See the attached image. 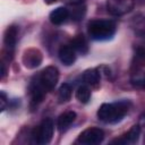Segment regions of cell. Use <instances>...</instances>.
<instances>
[{"label": "cell", "instance_id": "17", "mask_svg": "<svg viewBox=\"0 0 145 145\" xmlns=\"http://www.w3.org/2000/svg\"><path fill=\"white\" fill-rule=\"evenodd\" d=\"M131 84L135 87H144L145 86V72L144 71H135L131 76Z\"/></svg>", "mask_w": 145, "mask_h": 145}, {"label": "cell", "instance_id": "22", "mask_svg": "<svg viewBox=\"0 0 145 145\" xmlns=\"http://www.w3.org/2000/svg\"><path fill=\"white\" fill-rule=\"evenodd\" d=\"M45 1V3H48V5H51V3H54L57 0H44Z\"/></svg>", "mask_w": 145, "mask_h": 145}, {"label": "cell", "instance_id": "2", "mask_svg": "<svg viewBox=\"0 0 145 145\" xmlns=\"http://www.w3.org/2000/svg\"><path fill=\"white\" fill-rule=\"evenodd\" d=\"M117 29L116 23L110 19H94L88 24V35L95 41H106L112 39Z\"/></svg>", "mask_w": 145, "mask_h": 145}, {"label": "cell", "instance_id": "16", "mask_svg": "<svg viewBox=\"0 0 145 145\" xmlns=\"http://www.w3.org/2000/svg\"><path fill=\"white\" fill-rule=\"evenodd\" d=\"M76 99L80 103H87L91 100V89L86 85H80L76 91Z\"/></svg>", "mask_w": 145, "mask_h": 145}, {"label": "cell", "instance_id": "3", "mask_svg": "<svg viewBox=\"0 0 145 145\" xmlns=\"http://www.w3.org/2000/svg\"><path fill=\"white\" fill-rule=\"evenodd\" d=\"M53 130H54L53 121L50 118H48V119H44L41 122V125L34 130L33 136L37 144L45 145L51 142L53 136Z\"/></svg>", "mask_w": 145, "mask_h": 145}, {"label": "cell", "instance_id": "13", "mask_svg": "<svg viewBox=\"0 0 145 145\" xmlns=\"http://www.w3.org/2000/svg\"><path fill=\"white\" fill-rule=\"evenodd\" d=\"M83 78H84V82L87 85H91L93 87H97L99 84H100V78H101L100 70L99 69H94V68L87 69V70L84 71Z\"/></svg>", "mask_w": 145, "mask_h": 145}, {"label": "cell", "instance_id": "18", "mask_svg": "<svg viewBox=\"0 0 145 145\" xmlns=\"http://www.w3.org/2000/svg\"><path fill=\"white\" fill-rule=\"evenodd\" d=\"M75 6L76 8L72 9V11L69 12V15H71V18L74 20H80L85 15V7H82L80 5H75Z\"/></svg>", "mask_w": 145, "mask_h": 145}, {"label": "cell", "instance_id": "19", "mask_svg": "<svg viewBox=\"0 0 145 145\" xmlns=\"http://www.w3.org/2000/svg\"><path fill=\"white\" fill-rule=\"evenodd\" d=\"M0 101H1V111H3L6 109V105H7V96H6L5 92H1V99H0Z\"/></svg>", "mask_w": 145, "mask_h": 145}, {"label": "cell", "instance_id": "20", "mask_svg": "<svg viewBox=\"0 0 145 145\" xmlns=\"http://www.w3.org/2000/svg\"><path fill=\"white\" fill-rule=\"evenodd\" d=\"M66 1L70 5H72V6H75V5H82V2L84 0H66Z\"/></svg>", "mask_w": 145, "mask_h": 145}, {"label": "cell", "instance_id": "1", "mask_svg": "<svg viewBox=\"0 0 145 145\" xmlns=\"http://www.w3.org/2000/svg\"><path fill=\"white\" fill-rule=\"evenodd\" d=\"M128 112V104L126 102L104 103L97 110V118L106 123H116L122 120Z\"/></svg>", "mask_w": 145, "mask_h": 145}, {"label": "cell", "instance_id": "10", "mask_svg": "<svg viewBox=\"0 0 145 145\" xmlns=\"http://www.w3.org/2000/svg\"><path fill=\"white\" fill-rule=\"evenodd\" d=\"M139 135H140V127L138 125H134L128 130V133H126L120 139H117L116 143H118V144H134L138 140Z\"/></svg>", "mask_w": 145, "mask_h": 145}, {"label": "cell", "instance_id": "15", "mask_svg": "<svg viewBox=\"0 0 145 145\" xmlns=\"http://www.w3.org/2000/svg\"><path fill=\"white\" fill-rule=\"evenodd\" d=\"M71 86L68 84V83H63L60 87H59V91H58V100L60 103H65V102H68L71 97Z\"/></svg>", "mask_w": 145, "mask_h": 145}, {"label": "cell", "instance_id": "11", "mask_svg": "<svg viewBox=\"0 0 145 145\" xmlns=\"http://www.w3.org/2000/svg\"><path fill=\"white\" fill-rule=\"evenodd\" d=\"M76 119V112L74 111H67L65 113H62L59 118H58V121H57V127L59 129V131H66L70 125L75 121Z\"/></svg>", "mask_w": 145, "mask_h": 145}, {"label": "cell", "instance_id": "14", "mask_svg": "<svg viewBox=\"0 0 145 145\" xmlns=\"http://www.w3.org/2000/svg\"><path fill=\"white\" fill-rule=\"evenodd\" d=\"M74 50L78 53H82V54H86L88 52V44H87V41L85 39L84 35L82 34H78L76 35L72 41H71V44H70Z\"/></svg>", "mask_w": 145, "mask_h": 145}, {"label": "cell", "instance_id": "4", "mask_svg": "<svg viewBox=\"0 0 145 145\" xmlns=\"http://www.w3.org/2000/svg\"><path fill=\"white\" fill-rule=\"evenodd\" d=\"M58 79H59V71L54 66H48L41 71V74L37 77L39 83L46 92H50L56 87Z\"/></svg>", "mask_w": 145, "mask_h": 145}, {"label": "cell", "instance_id": "8", "mask_svg": "<svg viewBox=\"0 0 145 145\" xmlns=\"http://www.w3.org/2000/svg\"><path fill=\"white\" fill-rule=\"evenodd\" d=\"M60 61L66 66H71L76 60V51L71 45H61L58 52Z\"/></svg>", "mask_w": 145, "mask_h": 145}, {"label": "cell", "instance_id": "21", "mask_svg": "<svg viewBox=\"0 0 145 145\" xmlns=\"http://www.w3.org/2000/svg\"><path fill=\"white\" fill-rule=\"evenodd\" d=\"M5 74H6V69H5V66H3V63H2V65H1V78H3Z\"/></svg>", "mask_w": 145, "mask_h": 145}, {"label": "cell", "instance_id": "7", "mask_svg": "<svg viewBox=\"0 0 145 145\" xmlns=\"http://www.w3.org/2000/svg\"><path fill=\"white\" fill-rule=\"evenodd\" d=\"M42 60H43L42 52L35 48L27 49L23 54V63L28 69H34L39 67L42 63Z\"/></svg>", "mask_w": 145, "mask_h": 145}, {"label": "cell", "instance_id": "6", "mask_svg": "<svg viewBox=\"0 0 145 145\" xmlns=\"http://www.w3.org/2000/svg\"><path fill=\"white\" fill-rule=\"evenodd\" d=\"M104 139V131L101 128L91 127L85 129L78 136V143L84 145H96Z\"/></svg>", "mask_w": 145, "mask_h": 145}, {"label": "cell", "instance_id": "12", "mask_svg": "<svg viewBox=\"0 0 145 145\" xmlns=\"http://www.w3.org/2000/svg\"><path fill=\"white\" fill-rule=\"evenodd\" d=\"M17 33H18V29L16 26H10L6 29L5 32V37H3V42H5V45L6 48L9 50L10 54L12 53V50L15 48V44H16V40H17Z\"/></svg>", "mask_w": 145, "mask_h": 145}, {"label": "cell", "instance_id": "9", "mask_svg": "<svg viewBox=\"0 0 145 145\" xmlns=\"http://www.w3.org/2000/svg\"><path fill=\"white\" fill-rule=\"evenodd\" d=\"M68 17H69V10L66 7H58L54 10H52L49 15L50 22L53 25H61L67 20Z\"/></svg>", "mask_w": 145, "mask_h": 145}, {"label": "cell", "instance_id": "5", "mask_svg": "<svg viewBox=\"0 0 145 145\" xmlns=\"http://www.w3.org/2000/svg\"><path fill=\"white\" fill-rule=\"evenodd\" d=\"M135 0H106V9L113 16H122L130 12Z\"/></svg>", "mask_w": 145, "mask_h": 145}]
</instances>
